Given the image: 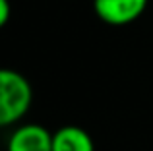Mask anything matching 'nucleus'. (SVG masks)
<instances>
[{"label":"nucleus","instance_id":"4","mask_svg":"<svg viewBox=\"0 0 153 151\" xmlns=\"http://www.w3.org/2000/svg\"><path fill=\"white\" fill-rule=\"evenodd\" d=\"M52 151H95V144L79 126H62L52 134Z\"/></svg>","mask_w":153,"mask_h":151},{"label":"nucleus","instance_id":"3","mask_svg":"<svg viewBox=\"0 0 153 151\" xmlns=\"http://www.w3.org/2000/svg\"><path fill=\"white\" fill-rule=\"evenodd\" d=\"M8 151H52V134L41 124H23L10 136Z\"/></svg>","mask_w":153,"mask_h":151},{"label":"nucleus","instance_id":"1","mask_svg":"<svg viewBox=\"0 0 153 151\" xmlns=\"http://www.w3.org/2000/svg\"><path fill=\"white\" fill-rule=\"evenodd\" d=\"M33 101L29 79L16 70H0V124L10 126L27 114Z\"/></svg>","mask_w":153,"mask_h":151},{"label":"nucleus","instance_id":"5","mask_svg":"<svg viewBox=\"0 0 153 151\" xmlns=\"http://www.w3.org/2000/svg\"><path fill=\"white\" fill-rule=\"evenodd\" d=\"M10 14H12L10 0H0V25H6V23H8Z\"/></svg>","mask_w":153,"mask_h":151},{"label":"nucleus","instance_id":"2","mask_svg":"<svg viewBox=\"0 0 153 151\" xmlns=\"http://www.w3.org/2000/svg\"><path fill=\"white\" fill-rule=\"evenodd\" d=\"M147 0H93L95 14L108 25H126L143 14Z\"/></svg>","mask_w":153,"mask_h":151}]
</instances>
